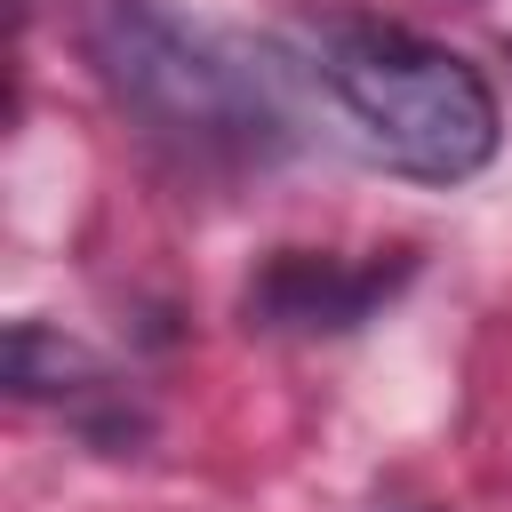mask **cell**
<instances>
[{
    "label": "cell",
    "instance_id": "cell-3",
    "mask_svg": "<svg viewBox=\"0 0 512 512\" xmlns=\"http://www.w3.org/2000/svg\"><path fill=\"white\" fill-rule=\"evenodd\" d=\"M416 280V248L376 256H320V248H272L256 280L240 288V320L256 336H352L368 328L400 288Z\"/></svg>",
    "mask_w": 512,
    "mask_h": 512
},
{
    "label": "cell",
    "instance_id": "cell-2",
    "mask_svg": "<svg viewBox=\"0 0 512 512\" xmlns=\"http://www.w3.org/2000/svg\"><path fill=\"white\" fill-rule=\"evenodd\" d=\"M72 40L96 88L192 168H272L296 144L280 72L192 24L176 0H80Z\"/></svg>",
    "mask_w": 512,
    "mask_h": 512
},
{
    "label": "cell",
    "instance_id": "cell-4",
    "mask_svg": "<svg viewBox=\"0 0 512 512\" xmlns=\"http://www.w3.org/2000/svg\"><path fill=\"white\" fill-rule=\"evenodd\" d=\"M0 384H8V400H24V408L56 400V408L72 416V432H80L88 448H104V456H136V448L152 440V408L120 384V368H112L104 352H88L80 336L48 328V320H16V328H8Z\"/></svg>",
    "mask_w": 512,
    "mask_h": 512
},
{
    "label": "cell",
    "instance_id": "cell-5",
    "mask_svg": "<svg viewBox=\"0 0 512 512\" xmlns=\"http://www.w3.org/2000/svg\"><path fill=\"white\" fill-rule=\"evenodd\" d=\"M400 512H416V504H400Z\"/></svg>",
    "mask_w": 512,
    "mask_h": 512
},
{
    "label": "cell",
    "instance_id": "cell-1",
    "mask_svg": "<svg viewBox=\"0 0 512 512\" xmlns=\"http://www.w3.org/2000/svg\"><path fill=\"white\" fill-rule=\"evenodd\" d=\"M264 56L280 80L312 88L344 144H360L392 176L464 184L504 144V104L488 72L416 24L368 8H296L264 32Z\"/></svg>",
    "mask_w": 512,
    "mask_h": 512
}]
</instances>
